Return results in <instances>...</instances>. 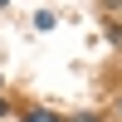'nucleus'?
I'll use <instances>...</instances> for the list:
<instances>
[{"mask_svg":"<svg viewBox=\"0 0 122 122\" xmlns=\"http://www.w3.org/2000/svg\"><path fill=\"white\" fill-rule=\"evenodd\" d=\"M25 122H59V117H54V112H29Z\"/></svg>","mask_w":122,"mask_h":122,"instance_id":"f257e3e1","label":"nucleus"},{"mask_svg":"<svg viewBox=\"0 0 122 122\" xmlns=\"http://www.w3.org/2000/svg\"><path fill=\"white\" fill-rule=\"evenodd\" d=\"M0 5H5V0H0Z\"/></svg>","mask_w":122,"mask_h":122,"instance_id":"f03ea898","label":"nucleus"}]
</instances>
